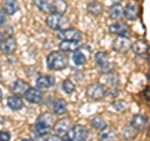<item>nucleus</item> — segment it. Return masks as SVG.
Listing matches in <instances>:
<instances>
[{"label": "nucleus", "mask_w": 150, "mask_h": 141, "mask_svg": "<svg viewBox=\"0 0 150 141\" xmlns=\"http://www.w3.org/2000/svg\"><path fill=\"white\" fill-rule=\"evenodd\" d=\"M46 65L53 71H60L68 66V56L63 51H53L46 56Z\"/></svg>", "instance_id": "f257e3e1"}, {"label": "nucleus", "mask_w": 150, "mask_h": 141, "mask_svg": "<svg viewBox=\"0 0 150 141\" xmlns=\"http://www.w3.org/2000/svg\"><path fill=\"white\" fill-rule=\"evenodd\" d=\"M46 25L53 30H63L69 25V20L64 16V14L51 13L46 18Z\"/></svg>", "instance_id": "f03ea898"}, {"label": "nucleus", "mask_w": 150, "mask_h": 141, "mask_svg": "<svg viewBox=\"0 0 150 141\" xmlns=\"http://www.w3.org/2000/svg\"><path fill=\"white\" fill-rule=\"evenodd\" d=\"M86 95L91 99V100L95 101H101L106 95H108V89L105 87V85L99 82L91 84L89 85L86 89Z\"/></svg>", "instance_id": "7ed1b4c3"}, {"label": "nucleus", "mask_w": 150, "mask_h": 141, "mask_svg": "<svg viewBox=\"0 0 150 141\" xmlns=\"http://www.w3.org/2000/svg\"><path fill=\"white\" fill-rule=\"evenodd\" d=\"M88 136V130L83 125H71L67 133V137L71 141H84Z\"/></svg>", "instance_id": "20e7f679"}, {"label": "nucleus", "mask_w": 150, "mask_h": 141, "mask_svg": "<svg viewBox=\"0 0 150 141\" xmlns=\"http://www.w3.org/2000/svg\"><path fill=\"white\" fill-rule=\"evenodd\" d=\"M95 64L98 65V68L100 69V71L108 73L111 66L109 54L105 53V51H98L95 54Z\"/></svg>", "instance_id": "39448f33"}, {"label": "nucleus", "mask_w": 150, "mask_h": 141, "mask_svg": "<svg viewBox=\"0 0 150 141\" xmlns=\"http://www.w3.org/2000/svg\"><path fill=\"white\" fill-rule=\"evenodd\" d=\"M83 37V34L78 29H73V27H68V29H63L59 32V39L68 40V41H80Z\"/></svg>", "instance_id": "423d86ee"}, {"label": "nucleus", "mask_w": 150, "mask_h": 141, "mask_svg": "<svg viewBox=\"0 0 150 141\" xmlns=\"http://www.w3.org/2000/svg\"><path fill=\"white\" fill-rule=\"evenodd\" d=\"M109 31L116 36H129L130 27L124 21H115L109 26Z\"/></svg>", "instance_id": "0eeeda50"}, {"label": "nucleus", "mask_w": 150, "mask_h": 141, "mask_svg": "<svg viewBox=\"0 0 150 141\" xmlns=\"http://www.w3.org/2000/svg\"><path fill=\"white\" fill-rule=\"evenodd\" d=\"M114 49L118 51V53L124 54L128 50H130L131 48V40L129 39V36H118L112 43Z\"/></svg>", "instance_id": "6e6552de"}, {"label": "nucleus", "mask_w": 150, "mask_h": 141, "mask_svg": "<svg viewBox=\"0 0 150 141\" xmlns=\"http://www.w3.org/2000/svg\"><path fill=\"white\" fill-rule=\"evenodd\" d=\"M71 125H73L71 119H70V117H65V119H60V120L56 121L53 128L55 130L56 135L62 136V135H67L69 129L71 128Z\"/></svg>", "instance_id": "1a4fd4ad"}, {"label": "nucleus", "mask_w": 150, "mask_h": 141, "mask_svg": "<svg viewBox=\"0 0 150 141\" xmlns=\"http://www.w3.org/2000/svg\"><path fill=\"white\" fill-rule=\"evenodd\" d=\"M140 14V8L134 3H130L125 6L124 11H123V16H125L126 20H130V21H134L137 20L138 16Z\"/></svg>", "instance_id": "9d476101"}, {"label": "nucleus", "mask_w": 150, "mask_h": 141, "mask_svg": "<svg viewBox=\"0 0 150 141\" xmlns=\"http://www.w3.org/2000/svg\"><path fill=\"white\" fill-rule=\"evenodd\" d=\"M148 123H149V120H148L146 116L135 115V116H133V119H131V121H130V126L137 131H143V130L146 129Z\"/></svg>", "instance_id": "9b49d317"}, {"label": "nucleus", "mask_w": 150, "mask_h": 141, "mask_svg": "<svg viewBox=\"0 0 150 141\" xmlns=\"http://www.w3.org/2000/svg\"><path fill=\"white\" fill-rule=\"evenodd\" d=\"M25 99L31 104H39L43 100V92H41L38 87H29L24 94Z\"/></svg>", "instance_id": "f8f14e48"}, {"label": "nucleus", "mask_w": 150, "mask_h": 141, "mask_svg": "<svg viewBox=\"0 0 150 141\" xmlns=\"http://www.w3.org/2000/svg\"><path fill=\"white\" fill-rule=\"evenodd\" d=\"M55 78L51 76V75H41L36 79V87L38 89H43V90H46V89H50L55 85Z\"/></svg>", "instance_id": "ddd939ff"}, {"label": "nucleus", "mask_w": 150, "mask_h": 141, "mask_svg": "<svg viewBox=\"0 0 150 141\" xmlns=\"http://www.w3.org/2000/svg\"><path fill=\"white\" fill-rule=\"evenodd\" d=\"M0 50L4 54H13L16 50V41L14 37H5L0 43Z\"/></svg>", "instance_id": "4468645a"}, {"label": "nucleus", "mask_w": 150, "mask_h": 141, "mask_svg": "<svg viewBox=\"0 0 150 141\" xmlns=\"http://www.w3.org/2000/svg\"><path fill=\"white\" fill-rule=\"evenodd\" d=\"M29 87H30V86H29V84H28L26 81L19 79V80H15V81L13 82V85H11V91L15 94L16 96H20V95H24Z\"/></svg>", "instance_id": "2eb2a0df"}, {"label": "nucleus", "mask_w": 150, "mask_h": 141, "mask_svg": "<svg viewBox=\"0 0 150 141\" xmlns=\"http://www.w3.org/2000/svg\"><path fill=\"white\" fill-rule=\"evenodd\" d=\"M86 10L89 14H91L94 16H99L100 14H103V11H104V5H103L100 1H98V0H94V1L88 4Z\"/></svg>", "instance_id": "dca6fc26"}, {"label": "nucleus", "mask_w": 150, "mask_h": 141, "mask_svg": "<svg viewBox=\"0 0 150 141\" xmlns=\"http://www.w3.org/2000/svg\"><path fill=\"white\" fill-rule=\"evenodd\" d=\"M130 49H133L134 54H137V55H145L149 50V45L145 40H138L134 44H131Z\"/></svg>", "instance_id": "f3484780"}, {"label": "nucleus", "mask_w": 150, "mask_h": 141, "mask_svg": "<svg viewBox=\"0 0 150 141\" xmlns=\"http://www.w3.org/2000/svg\"><path fill=\"white\" fill-rule=\"evenodd\" d=\"M118 135H116L115 130L111 128H105L100 131L99 134V140L100 141H116Z\"/></svg>", "instance_id": "a211bd4d"}, {"label": "nucleus", "mask_w": 150, "mask_h": 141, "mask_svg": "<svg viewBox=\"0 0 150 141\" xmlns=\"http://www.w3.org/2000/svg\"><path fill=\"white\" fill-rule=\"evenodd\" d=\"M79 44H80V41H68V40H62V43H60L59 48L60 50L63 51V53H74L75 50L79 49Z\"/></svg>", "instance_id": "6ab92c4d"}, {"label": "nucleus", "mask_w": 150, "mask_h": 141, "mask_svg": "<svg viewBox=\"0 0 150 141\" xmlns=\"http://www.w3.org/2000/svg\"><path fill=\"white\" fill-rule=\"evenodd\" d=\"M8 106L10 107L11 110L14 111H18V110H21L24 107V101L20 96H16V95H13L10 97H8Z\"/></svg>", "instance_id": "aec40b11"}, {"label": "nucleus", "mask_w": 150, "mask_h": 141, "mask_svg": "<svg viewBox=\"0 0 150 141\" xmlns=\"http://www.w3.org/2000/svg\"><path fill=\"white\" fill-rule=\"evenodd\" d=\"M3 8L8 15H14L19 10V3L16 0H4Z\"/></svg>", "instance_id": "412c9836"}, {"label": "nucleus", "mask_w": 150, "mask_h": 141, "mask_svg": "<svg viewBox=\"0 0 150 141\" xmlns=\"http://www.w3.org/2000/svg\"><path fill=\"white\" fill-rule=\"evenodd\" d=\"M68 9V4L65 0H54L51 3L50 11L51 13H58V14H64Z\"/></svg>", "instance_id": "4be33fe9"}, {"label": "nucleus", "mask_w": 150, "mask_h": 141, "mask_svg": "<svg viewBox=\"0 0 150 141\" xmlns=\"http://www.w3.org/2000/svg\"><path fill=\"white\" fill-rule=\"evenodd\" d=\"M67 109H68V104L63 99H58L53 105V111L55 115H64L67 112Z\"/></svg>", "instance_id": "5701e85b"}, {"label": "nucleus", "mask_w": 150, "mask_h": 141, "mask_svg": "<svg viewBox=\"0 0 150 141\" xmlns=\"http://www.w3.org/2000/svg\"><path fill=\"white\" fill-rule=\"evenodd\" d=\"M51 129H53V128H50V126L45 125L43 123H38V121H36V124L33 126V133H34V135L45 136V135H48L50 133Z\"/></svg>", "instance_id": "b1692460"}, {"label": "nucleus", "mask_w": 150, "mask_h": 141, "mask_svg": "<svg viewBox=\"0 0 150 141\" xmlns=\"http://www.w3.org/2000/svg\"><path fill=\"white\" fill-rule=\"evenodd\" d=\"M73 63L76 65V66H81V65L86 63V55L79 49L75 50L73 53Z\"/></svg>", "instance_id": "393cba45"}, {"label": "nucleus", "mask_w": 150, "mask_h": 141, "mask_svg": "<svg viewBox=\"0 0 150 141\" xmlns=\"http://www.w3.org/2000/svg\"><path fill=\"white\" fill-rule=\"evenodd\" d=\"M123 11H124V8L121 4H114V5L109 9V15L111 19L118 20L119 18L123 16Z\"/></svg>", "instance_id": "a878e982"}, {"label": "nucleus", "mask_w": 150, "mask_h": 141, "mask_svg": "<svg viewBox=\"0 0 150 141\" xmlns=\"http://www.w3.org/2000/svg\"><path fill=\"white\" fill-rule=\"evenodd\" d=\"M38 123H43V124H45V125L50 126V128H53L56 121H55V116H54L53 114L45 112V114H41L39 117H38Z\"/></svg>", "instance_id": "bb28decb"}, {"label": "nucleus", "mask_w": 150, "mask_h": 141, "mask_svg": "<svg viewBox=\"0 0 150 141\" xmlns=\"http://www.w3.org/2000/svg\"><path fill=\"white\" fill-rule=\"evenodd\" d=\"M104 80H105V84L106 85H109L111 87H115V86H118V84H119V78H118V75L114 74V73H109L108 71L105 74V76H104Z\"/></svg>", "instance_id": "cd10ccee"}, {"label": "nucleus", "mask_w": 150, "mask_h": 141, "mask_svg": "<svg viewBox=\"0 0 150 141\" xmlns=\"http://www.w3.org/2000/svg\"><path fill=\"white\" fill-rule=\"evenodd\" d=\"M33 4L41 11H50V8H51L50 0H33Z\"/></svg>", "instance_id": "c85d7f7f"}, {"label": "nucleus", "mask_w": 150, "mask_h": 141, "mask_svg": "<svg viewBox=\"0 0 150 141\" xmlns=\"http://www.w3.org/2000/svg\"><path fill=\"white\" fill-rule=\"evenodd\" d=\"M62 89L65 94H73L75 91V89H76V86H75V84L71 81V80L67 79L62 82Z\"/></svg>", "instance_id": "c756f323"}, {"label": "nucleus", "mask_w": 150, "mask_h": 141, "mask_svg": "<svg viewBox=\"0 0 150 141\" xmlns=\"http://www.w3.org/2000/svg\"><path fill=\"white\" fill-rule=\"evenodd\" d=\"M110 109H111L112 111L121 114V112H124V111L126 110V104H125L124 101H121V100H116V101H114V102H111Z\"/></svg>", "instance_id": "7c9ffc66"}, {"label": "nucleus", "mask_w": 150, "mask_h": 141, "mask_svg": "<svg viewBox=\"0 0 150 141\" xmlns=\"http://www.w3.org/2000/svg\"><path fill=\"white\" fill-rule=\"evenodd\" d=\"M91 126L95 130H103L106 128V121L103 120L101 117H94V119L91 120Z\"/></svg>", "instance_id": "2f4dec72"}, {"label": "nucleus", "mask_w": 150, "mask_h": 141, "mask_svg": "<svg viewBox=\"0 0 150 141\" xmlns=\"http://www.w3.org/2000/svg\"><path fill=\"white\" fill-rule=\"evenodd\" d=\"M11 135L9 131H0V141H10Z\"/></svg>", "instance_id": "473e14b6"}, {"label": "nucleus", "mask_w": 150, "mask_h": 141, "mask_svg": "<svg viewBox=\"0 0 150 141\" xmlns=\"http://www.w3.org/2000/svg\"><path fill=\"white\" fill-rule=\"evenodd\" d=\"M6 23V13L4 11V9L0 8V25H4Z\"/></svg>", "instance_id": "72a5a7b5"}, {"label": "nucleus", "mask_w": 150, "mask_h": 141, "mask_svg": "<svg viewBox=\"0 0 150 141\" xmlns=\"http://www.w3.org/2000/svg\"><path fill=\"white\" fill-rule=\"evenodd\" d=\"M46 141H62V137H60L59 135H56V134H55V135H50Z\"/></svg>", "instance_id": "f704fd0d"}, {"label": "nucleus", "mask_w": 150, "mask_h": 141, "mask_svg": "<svg viewBox=\"0 0 150 141\" xmlns=\"http://www.w3.org/2000/svg\"><path fill=\"white\" fill-rule=\"evenodd\" d=\"M33 141H46V139L44 137V136H39V135H35V139Z\"/></svg>", "instance_id": "c9c22d12"}, {"label": "nucleus", "mask_w": 150, "mask_h": 141, "mask_svg": "<svg viewBox=\"0 0 150 141\" xmlns=\"http://www.w3.org/2000/svg\"><path fill=\"white\" fill-rule=\"evenodd\" d=\"M3 39H4V36H3V32L0 31V43H1V41H3Z\"/></svg>", "instance_id": "e433bc0d"}, {"label": "nucleus", "mask_w": 150, "mask_h": 141, "mask_svg": "<svg viewBox=\"0 0 150 141\" xmlns=\"http://www.w3.org/2000/svg\"><path fill=\"white\" fill-rule=\"evenodd\" d=\"M20 141H33V140L31 139H21Z\"/></svg>", "instance_id": "4c0bfd02"}, {"label": "nucleus", "mask_w": 150, "mask_h": 141, "mask_svg": "<svg viewBox=\"0 0 150 141\" xmlns=\"http://www.w3.org/2000/svg\"><path fill=\"white\" fill-rule=\"evenodd\" d=\"M62 141H71V140H69L68 137H65V139H62Z\"/></svg>", "instance_id": "58836bf2"}, {"label": "nucleus", "mask_w": 150, "mask_h": 141, "mask_svg": "<svg viewBox=\"0 0 150 141\" xmlns=\"http://www.w3.org/2000/svg\"><path fill=\"white\" fill-rule=\"evenodd\" d=\"M1 99H3V91L0 90V100H1Z\"/></svg>", "instance_id": "ea45409f"}, {"label": "nucleus", "mask_w": 150, "mask_h": 141, "mask_svg": "<svg viewBox=\"0 0 150 141\" xmlns=\"http://www.w3.org/2000/svg\"><path fill=\"white\" fill-rule=\"evenodd\" d=\"M1 80H3V76H1V73H0V82H1Z\"/></svg>", "instance_id": "a19ab883"}, {"label": "nucleus", "mask_w": 150, "mask_h": 141, "mask_svg": "<svg viewBox=\"0 0 150 141\" xmlns=\"http://www.w3.org/2000/svg\"><path fill=\"white\" fill-rule=\"evenodd\" d=\"M138 1H140V0H138Z\"/></svg>", "instance_id": "79ce46f5"}]
</instances>
